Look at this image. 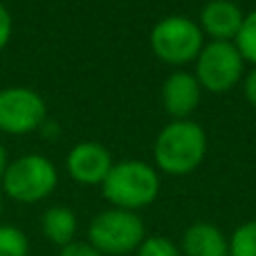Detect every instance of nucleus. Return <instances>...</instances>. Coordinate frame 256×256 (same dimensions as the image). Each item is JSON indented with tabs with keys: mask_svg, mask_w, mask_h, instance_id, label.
Returning <instances> with one entry per match:
<instances>
[{
	"mask_svg": "<svg viewBox=\"0 0 256 256\" xmlns=\"http://www.w3.org/2000/svg\"><path fill=\"white\" fill-rule=\"evenodd\" d=\"M155 162L168 176H186L207 155V135L202 126L189 120H176L160 130L153 146Z\"/></svg>",
	"mask_w": 256,
	"mask_h": 256,
	"instance_id": "1",
	"label": "nucleus"
},
{
	"mask_svg": "<svg viewBox=\"0 0 256 256\" xmlns=\"http://www.w3.org/2000/svg\"><path fill=\"white\" fill-rule=\"evenodd\" d=\"M104 198L115 209L137 212L148 207L160 194V178L155 168L140 160H124L112 164L110 173L102 182Z\"/></svg>",
	"mask_w": 256,
	"mask_h": 256,
	"instance_id": "2",
	"label": "nucleus"
},
{
	"mask_svg": "<svg viewBox=\"0 0 256 256\" xmlns=\"http://www.w3.org/2000/svg\"><path fill=\"white\" fill-rule=\"evenodd\" d=\"M144 238V220L137 216V212H126V209H106L97 214L88 227V243L104 256L137 252Z\"/></svg>",
	"mask_w": 256,
	"mask_h": 256,
	"instance_id": "3",
	"label": "nucleus"
},
{
	"mask_svg": "<svg viewBox=\"0 0 256 256\" xmlns=\"http://www.w3.org/2000/svg\"><path fill=\"white\" fill-rule=\"evenodd\" d=\"M56 166L45 155L30 153L9 162L0 184L12 200L22 204H34L48 198L56 189Z\"/></svg>",
	"mask_w": 256,
	"mask_h": 256,
	"instance_id": "4",
	"label": "nucleus"
},
{
	"mask_svg": "<svg viewBox=\"0 0 256 256\" xmlns=\"http://www.w3.org/2000/svg\"><path fill=\"white\" fill-rule=\"evenodd\" d=\"M150 48L155 56L171 66H184V63L198 58L200 50L204 48V34L200 25L182 16L162 18L150 32Z\"/></svg>",
	"mask_w": 256,
	"mask_h": 256,
	"instance_id": "5",
	"label": "nucleus"
},
{
	"mask_svg": "<svg viewBox=\"0 0 256 256\" xmlns=\"http://www.w3.org/2000/svg\"><path fill=\"white\" fill-rule=\"evenodd\" d=\"M245 61L234 43L212 40L196 58V79L209 92H227L240 81Z\"/></svg>",
	"mask_w": 256,
	"mask_h": 256,
	"instance_id": "6",
	"label": "nucleus"
},
{
	"mask_svg": "<svg viewBox=\"0 0 256 256\" xmlns=\"http://www.w3.org/2000/svg\"><path fill=\"white\" fill-rule=\"evenodd\" d=\"M48 120V106L43 97L30 88L0 90V130L7 135H27L38 130Z\"/></svg>",
	"mask_w": 256,
	"mask_h": 256,
	"instance_id": "7",
	"label": "nucleus"
},
{
	"mask_svg": "<svg viewBox=\"0 0 256 256\" xmlns=\"http://www.w3.org/2000/svg\"><path fill=\"white\" fill-rule=\"evenodd\" d=\"M68 173L79 184H102L112 168V158L106 146L97 142H81L68 153Z\"/></svg>",
	"mask_w": 256,
	"mask_h": 256,
	"instance_id": "8",
	"label": "nucleus"
},
{
	"mask_svg": "<svg viewBox=\"0 0 256 256\" xmlns=\"http://www.w3.org/2000/svg\"><path fill=\"white\" fill-rule=\"evenodd\" d=\"M200 88L198 79L189 72H173L162 86V104L164 110L176 120H186L200 104Z\"/></svg>",
	"mask_w": 256,
	"mask_h": 256,
	"instance_id": "9",
	"label": "nucleus"
},
{
	"mask_svg": "<svg viewBox=\"0 0 256 256\" xmlns=\"http://www.w3.org/2000/svg\"><path fill=\"white\" fill-rule=\"evenodd\" d=\"M245 14L232 0H212L200 12V30L202 34H209L214 40H227L234 43Z\"/></svg>",
	"mask_w": 256,
	"mask_h": 256,
	"instance_id": "10",
	"label": "nucleus"
},
{
	"mask_svg": "<svg viewBox=\"0 0 256 256\" xmlns=\"http://www.w3.org/2000/svg\"><path fill=\"white\" fill-rule=\"evenodd\" d=\"M178 248L182 256H230V238L212 222H194Z\"/></svg>",
	"mask_w": 256,
	"mask_h": 256,
	"instance_id": "11",
	"label": "nucleus"
},
{
	"mask_svg": "<svg viewBox=\"0 0 256 256\" xmlns=\"http://www.w3.org/2000/svg\"><path fill=\"white\" fill-rule=\"evenodd\" d=\"M76 216L70 207H63V204H56V207H50L48 212L40 218V230H43V236L50 240V243L58 245V248H66L74 240L76 236Z\"/></svg>",
	"mask_w": 256,
	"mask_h": 256,
	"instance_id": "12",
	"label": "nucleus"
},
{
	"mask_svg": "<svg viewBox=\"0 0 256 256\" xmlns=\"http://www.w3.org/2000/svg\"><path fill=\"white\" fill-rule=\"evenodd\" d=\"M0 256H30V238L20 227L0 222Z\"/></svg>",
	"mask_w": 256,
	"mask_h": 256,
	"instance_id": "13",
	"label": "nucleus"
},
{
	"mask_svg": "<svg viewBox=\"0 0 256 256\" xmlns=\"http://www.w3.org/2000/svg\"><path fill=\"white\" fill-rule=\"evenodd\" d=\"M234 45L240 52L243 61H250L256 66V9L245 14L243 25H240L238 34L234 38Z\"/></svg>",
	"mask_w": 256,
	"mask_h": 256,
	"instance_id": "14",
	"label": "nucleus"
},
{
	"mask_svg": "<svg viewBox=\"0 0 256 256\" xmlns=\"http://www.w3.org/2000/svg\"><path fill=\"white\" fill-rule=\"evenodd\" d=\"M230 256H256V220L236 227L230 236Z\"/></svg>",
	"mask_w": 256,
	"mask_h": 256,
	"instance_id": "15",
	"label": "nucleus"
},
{
	"mask_svg": "<svg viewBox=\"0 0 256 256\" xmlns=\"http://www.w3.org/2000/svg\"><path fill=\"white\" fill-rule=\"evenodd\" d=\"M137 256H182L180 248L164 236H146L137 248Z\"/></svg>",
	"mask_w": 256,
	"mask_h": 256,
	"instance_id": "16",
	"label": "nucleus"
},
{
	"mask_svg": "<svg viewBox=\"0 0 256 256\" xmlns=\"http://www.w3.org/2000/svg\"><path fill=\"white\" fill-rule=\"evenodd\" d=\"M58 256H104V254L97 248H92L88 240H72L70 245L61 248Z\"/></svg>",
	"mask_w": 256,
	"mask_h": 256,
	"instance_id": "17",
	"label": "nucleus"
},
{
	"mask_svg": "<svg viewBox=\"0 0 256 256\" xmlns=\"http://www.w3.org/2000/svg\"><path fill=\"white\" fill-rule=\"evenodd\" d=\"M12 32H14V20H12V14L7 12L4 4H0V50L9 43L12 38Z\"/></svg>",
	"mask_w": 256,
	"mask_h": 256,
	"instance_id": "18",
	"label": "nucleus"
},
{
	"mask_svg": "<svg viewBox=\"0 0 256 256\" xmlns=\"http://www.w3.org/2000/svg\"><path fill=\"white\" fill-rule=\"evenodd\" d=\"M245 97H248V102L252 104V106H256V66L252 68V72L245 76Z\"/></svg>",
	"mask_w": 256,
	"mask_h": 256,
	"instance_id": "19",
	"label": "nucleus"
},
{
	"mask_svg": "<svg viewBox=\"0 0 256 256\" xmlns=\"http://www.w3.org/2000/svg\"><path fill=\"white\" fill-rule=\"evenodd\" d=\"M7 166H9L7 148H4V146L0 144V182H2V176H4V171H7Z\"/></svg>",
	"mask_w": 256,
	"mask_h": 256,
	"instance_id": "20",
	"label": "nucleus"
},
{
	"mask_svg": "<svg viewBox=\"0 0 256 256\" xmlns=\"http://www.w3.org/2000/svg\"><path fill=\"white\" fill-rule=\"evenodd\" d=\"M0 218H2V198H0Z\"/></svg>",
	"mask_w": 256,
	"mask_h": 256,
	"instance_id": "21",
	"label": "nucleus"
}]
</instances>
